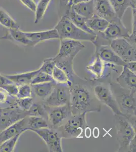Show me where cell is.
Returning a JSON list of instances; mask_svg holds the SVG:
<instances>
[{"mask_svg":"<svg viewBox=\"0 0 136 152\" xmlns=\"http://www.w3.org/2000/svg\"><path fill=\"white\" fill-rule=\"evenodd\" d=\"M117 17L122 20L128 8L136 9L135 0H109Z\"/></svg>","mask_w":136,"mask_h":152,"instance_id":"obj_21","label":"cell"},{"mask_svg":"<svg viewBox=\"0 0 136 152\" xmlns=\"http://www.w3.org/2000/svg\"><path fill=\"white\" fill-rule=\"evenodd\" d=\"M66 13L67 14L69 19H70L74 24H75L78 28L82 29L83 31L86 33H89L90 34H96V33L91 31L90 28H88L86 21L87 18L77 14L72 8H69L68 9Z\"/></svg>","mask_w":136,"mask_h":152,"instance_id":"obj_25","label":"cell"},{"mask_svg":"<svg viewBox=\"0 0 136 152\" xmlns=\"http://www.w3.org/2000/svg\"><path fill=\"white\" fill-rule=\"evenodd\" d=\"M28 116H40L46 119V111L41 102L33 103L31 107L28 111Z\"/></svg>","mask_w":136,"mask_h":152,"instance_id":"obj_31","label":"cell"},{"mask_svg":"<svg viewBox=\"0 0 136 152\" xmlns=\"http://www.w3.org/2000/svg\"><path fill=\"white\" fill-rule=\"evenodd\" d=\"M136 137L133 138L129 144V152H136Z\"/></svg>","mask_w":136,"mask_h":152,"instance_id":"obj_44","label":"cell"},{"mask_svg":"<svg viewBox=\"0 0 136 152\" xmlns=\"http://www.w3.org/2000/svg\"><path fill=\"white\" fill-rule=\"evenodd\" d=\"M49 82H54L52 76L45 72H42L40 70L33 78L31 83V85H34V84H39V83Z\"/></svg>","mask_w":136,"mask_h":152,"instance_id":"obj_33","label":"cell"},{"mask_svg":"<svg viewBox=\"0 0 136 152\" xmlns=\"http://www.w3.org/2000/svg\"><path fill=\"white\" fill-rule=\"evenodd\" d=\"M110 46L117 56L126 63L136 61V46L124 38L111 41Z\"/></svg>","mask_w":136,"mask_h":152,"instance_id":"obj_11","label":"cell"},{"mask_svg":"<svg viewBox=\"0 0 136 152\" xmlns=\"http://www.w3.org/2000/svg\"><path fill=\"white\" fill-rule=\"evenodd\" d=\"M55 83V82H49L32 85V92L42 102L51 94Z\"/></svg>","mask_w":136,"mask_h":152,"instance_id":"obj_24","label":"cell"},{"mask_svg":"<svg viewBox=\"0 0 136 152\" xmlns=\"http://www.w3.org/2000/svg\"><path fill=\"white\" fill-rule=\"evenodd\" d=\"M39 69L35 71L27 72L24 73H19L13 75H5L8 79L16 85H21L24 84H30L36 75L39 72Z\"/></svg>","mask_w":136,"mask_h":152,"instance_id":"obj_23","label":"cell"},{"mask_svg":"<svg viewBox=\"0 0 136 152\" xmlns=\"http://www.w3.org/2000/svg\"><path fill=\"white\" fill-rule=\"evenodd\" d=\"M51 0H39L37 4L34 23L37 24L43 19Z\"/></svg>","mask_w":136,"mask_h":152,"instance_id":"obj_29","label":"cell"},{"mask_svg":"<svg viewBox=\"0 0 136 152\" xmlns=\"http://www.w3.org/2000/svg\"><path fill=\"white\" fill-rule=\"evenodd\" d=\"M109 22L103 18L96 14L89 19H87L86 23L88 28L96 34L102 33L108 26Z\"/></svg>","mask_w":136,"mask_h":152,"instance_id":"obj_26","label":"cell"},{"mask_svg":"<svg viewBox=\"0 0 136 152\" xmlns=\"http://www.w3.org/2000/svg\"><path fill=\"white\" fill-rule=\"evenodd\" d=\"M60 40L59 52L52 58L57 66L65 72L70 80L76 74L73 66L74 58L85 46L79 41L70 39Z\"/></svg>","mask_w":136,"mask_h":152,"instance_id":"obj_2","label":"cell"},{"mask_svg":"<svg viewBox=\"0 0 136 152\" xmlns=\"http://www.w3.org/2000/svg\"><path fill=\"white\" fill-rule=\"evenodd\" d=\"M21 3L32 12H35L36 9L37 4L34 0H19Z\"/></svg>","mask_w":136,"mask_h":152,"instance_id":"obj_39","label":"cell"},{"mask_svg":"<svg viewBox=\"0 0 136 152\" xmlns=\"http://www.w3.org/2000/svg\"><path fill=\"white\" fill-rule=\"evenodd\" d=\"M95 53L105 62L116 65L126 66V63L124 62L112 50L109 44L95 43Z\"/></svg>","mask_w":136,"mask_h":152,"instance_id":"obj_14","label":"cell"},{"mask_svg":"<svg viewBox=\"0 0 136 152\" xmlns=\"http://www.w3.org/2000/svg\"><path fill=\"white\" fill-rule=\"evenodd\" d=\"M132 33L129 34L127 39L129 42L132 45L136 46V9H132Z\"/></svg>","mask_w":136,"mask_h":152,"instance_id":"obj_37","label":"cell"},{"mask_svg":"<svg viewBox=\"0 0 136 152\" xmlns=\"http://www.w3.org/2000/svg\"><path fill=\"white\" fill-rule=\"evenodd\" d=\"M126 67L128 69L136 74V61H131V62H127L126 65Z\"/></svg>","mask_w":136,"mask_h":152,"instance_id":"obj_42","label":"cell"},{"mask_svg":"<svg viewBox=\"0 0 136 152\" xmlns=\"http://www.w3.org/2000/svg\"><path fill=\"white\" fill-rule=\"evenodd\" d=\"M21 134H19L9 138L0 145V152H13Z\"/></svg>","mask_w":136,"mask_h":152,"instance_id":"obj_30","label":"cell"},{"mask_svg":"<svg viewBox=\"0 0 136 152\" xmlns=\"http://www.w3.org/2000/svg\"><path fill=\"white\" fill-rule=\"evenodd\" d=\"M44 107L46 111L47 121L50 128L57 129L72 115L69 105L54 107L44 105Z\"/></svg>","mask_w":136,"mask_h":152,"instance_id":"obj_10","label":"cell"},{"mask_svg":"<svg viewBox=\"0 0 136 152\" xmlns=\"http://www.w3.org/2000/svg\"><path fill=\"white\" fill-rule=\"evenodd\" d=\"M113 66L114 65L104 62L98 55L95 53L93 61L87 65L86 69L93 76V79H100L110 74L106 72Z\"/></svg>","mask_w":136,"mask_h":152,"instance_id":"obj_15","label":"cell"},{"mask_svg":"<svg viewBox=\"0 0 136 152\" xmlns=\"http://www.w3.org/2000/svg\"><path fill=\"white\" fill-rule=\"evenodd\" d=\"M110 85L121 113L136 127V90L122 88L116 82H111Z\"/></svg>","mask_w":136,"mask_h":152,"instance_id":"obj_3","label":"cell"},{"mask_svg":"<svg viewBox=\"0 0 136 152\" xmlns=\"http://www.w3.org/2000/svg\"><path fill=\"white\" fill-rule=\"evenodd\" d=\"M116 83L122 88L136 90V74L132 72L126 66H123L121 73L116 78Z\"/></svg>","mask_w":136,"mask_h":152,"instance_id":"obj_19","label":"cell"},{"mask_svg":"<svg viewBox=\"0 0 136 152\" xmlns=\"http://www.w3.org/2000/svg\"><path fill=\"white\" fill-rule=\"evenodd\" d=\"M69 82L72 115L101 112L102 104L95 96L91 80L83 79L76 74Z\"/></svg>","mask_w":136,"mask_h":152,"instance_id":"obj_1","label":"cell"},{"mask_svg":"<svg viewBox=\"0 0 136 152\" xmlns=\"http://www.w3.org/2000/svg\"><path fill=\"white\" fill-rule=\"evenodd\" d=\"M55 66V63L52 57L44 59L42 63L41 66L39 69L40 71L48 74L52 76L54 67Z\"/></svg>","mask_w":136,"mask_h":152,"instance_id":"obj_35","label":"cell"},{"mask_svg":"<svg viewBox=\"0 0 136 152\" xmlns=\"http://www.w3.org/2000/svg\"><path fill=\"white\" fill-rule=\"evenodd\" d=\"M34 98L33 97L24 98V99H16V104L19 109L28 112L30 107L33 104Z\"/></svg>","mask_w":136,"mask_h":152,"instance_id":"obj_36","label":"cell"},{"mask_svg":"<svg viewBox=\"0 0 136 152\" xmlns=\"http://www.w3.org/2000/svg\"><path fill=\"white\" fill-rule=\"evenodd\" d=\"M28 116L0 132V145L16 135L22 134L26 131L29 130Z\"/></svg>","mask_w":136,"mask_h":152,"instance_id":"obj_16","label":"cell"},{"mask_svg":"<svg viewBox=\"0 0 136 152\" xmlns=\"http://www.w3.org/2000/svg\"><path fill=\"white\" fill-rule=\"evenodd\" d=\"M93 92L98 100L110 109L114 115H121L118 106L111 88V75L100 79L91 80Z\"/></svg>","mask_w":136,"mask_h":152,"instance_id":"obj_5","label":"cell"},{"mask_svg":"<svg viewBox=\"0 0 136 152\" xmlns=\"http://www.w3.org/2000/svg\"><path fill=\"white\" fill-rule=\"evenodd\" d=\"M0 24L8 29L19 28L16 21L1 7H0Z\"/></svg>","mask_w":136,"mask_h":152,"instance_id":"obj_27","label":"cell"},{"mask_svg":"<svg viewBox=\"0 0 136 152\" xmlns=\"http://www.w3.org/2000/svg\"><path fill=\"white\" fill-rule=\"evenodd\" d=\"M28 126L30 129H39L49 127L47 120L40 116H28Z\"/></svg>","mask_w":136,"mask_h":152,"instance_id":"obj_28","label":"cell"},{"mask_svg":"<svg viewBox=\"0 0 136 152\" xmlns=\"http://www.w3.org/2000/svg\"><path fill=\"white\" fill-rule=\"evenodd\" d=\"M71 8L77 14L87 19L90 18L95 14L94 0L81 2L72 6Z\"/></svg>","mask_w":136,"mask_h":152,"instance_id":"obj_22","label":"cell"},{"mask_svg":"<svg viewBox=\"0 0 136 152\" xmlns=\"http://www.w3.org/2000/svg\"><path fill=\"white\" fill-rule=\"evenodd\" d=\"M11 96L2 87H0V105L7 103L9 97Z\"/></svg>","mask_w":136,"mask_h":152,"instance_id":"obj_40","label":"cell"},{"mask_svg":"<svg viewBox=\"0 0 136 152\" xmlns=\"http://www.w3.org/2000/svg\"><path fill=\"white\" fill-rule=\"evenodd\" d=\"M36 133L45 142L51 152H62V137L56 129L47 127L39 129H30Z\"/></svg>","mask_w":136,"mask_h":152,"instance_id":"obj_9","label":"cell"},{"mask_svg":"<svg viewBox=\"0 0 136 152\" xmlns=\"http://www.w3.org/2000/svg\"><path fill=\"white\" fill-rule=\"evenodd\" d=\"M32 88L30 84H24L18 86V90L16 98L24 99L32 97Z\"/></svg>","mask_w":136,"mask_h":152,"instance_id":"obj_34","label":"cell"},{"mask_svg":"<svg viewBox=\"0 0 136 152\" xmlns=\"http://www.w3.org/2000/svg\"><path fill=\"white\" fill-rule=\"evenodd\" d=\"M94 5L95 14L109 23L121 20L117 17L109 0H94Z\"/></svg>","mask_w":136,"mask_h":152,"instance_id":"obj_17","label":"cell"},{"mask_svg":"<svg viewBox=\"0 0 136 152\" xmlns=\"http://www.w3.org/2000/svg\"><path fill=\"white\" fill-rule=\"evenodd\" d=\"M87 113L71 115L56 129L62 138H82L85 128L88 126Z\"/></svg>","mask_w":136,"mask_h":152,"instance_id":"obj_6","label":"cell"},{"mask_svg":"<svg viewBox=\"0 0 136 152\" xmlns=\"http://www.w3.org/2000/svg\"><path fill=\"white\" fill-rule=\"evenodd\" d=\"M28 115V112L21 110L16 104L0 108V132Z\"/></svg>","mask_w":136,"mask_h":152,"instance_id":"obj_12","label":"cell"},{"mask_svg":"<svg viewBox=\"0 0 136 152\" xmlns=\"http://www.w3.org/2000/svg\"><path fill=\"white\" fill-rule=\"evenodd\" d=\"M114 116L117 130L116 140L119 145L117 152H129V144L136 137V127L124 116L121 115Z\"/></svg>","mask_w":136,"mask_h":152,"instance_id":"obj_7","label":"cell"},{"mask_svg":"<svg viewBox=\"0 0 136 152\" xmlns=\"http://www.w3.org/2000/svg\"><path fill=\"white\" fill-rule=\"evenodd\" d=\"M85 135L87 138H89L91 135V129L88 126H87L85 129Z\"/></svg>","mask_w":136,"mask_h":152,"instance_id":"obj_45","label":"cell"},{"mask_svg":"<svg viewBox=\"0 0 136 152\" xmlns=\"http://www.w3.org/2000/svg\"><path fill=\"white\" fill-rule=\"evenodd\" d=\"M54 28L57 31L60 40L70 39L79 41H85L94 44L98 38L96 34H90L78 28L69 19L67 13L61 18Z\"/></svg>","mask_w":136,"mask_h":152,"instance_id":"obj_4","label":"cell"},{"mask_svg":"<svg viewBox=\"0 0 136 152\" xmlns=\"http://www.w3.org/2000/svg\"><path fill=\"white\" fill-rule=\"evenodd\" d=\"M2 88H3L11 96L16 98L18 90V85L12 83L2 87Z\"/></svg>","mask_w":136,"mask_h":152,"instance_id":"obj_38","label":"cell"},{"mask_svg":"<svg viewBox=\"0 0 136 152\" xmlns=\"http://www.w3.org/2000/svg\"><path fill=\"white\" fill-rule=\"evenodd\" d=\"M2 40H4L3 37L2 36L1 37H0V41Z\"/></svg>","mask_w":136,"mask_h":152,"instance_id":"obj_46","label":"cell"},{"mask_svg":"<svg viewBox=\"0 0 136 152\" xmlns=\"http://www.w3.org/2000/svg\"><path fill=\"white\" fill-rule=\"evenodd\" d=\"M98 34L99 35H97L109 44L111 41L118 38L127 39L129 35V32L121 20L109 23L108 26L103 32Z\"/></svg>","mask_w":136,"mask_h":152,"instance_id":"obj_13","label":"cell"},{"mask_svg":"<svg viewBox=\"0 0 136 152\" xmlns=\"http://www.w3.org/2000/svg\"><path fill=\"white\" fill-rule=\"evenodd\" d=\"M70 88L68 83H55L51 94L42 102L43 105L50 107L70 105Z\"/></svg>","mask_w":136,"mask_h":152,"instance_id":"obj_8","label":"cell"},{"mask_svg":"<svg viewBox=\"0 0 136 152\" xmlns=\"http://www.w3.org/2000/svg\"><path fill=\"white\" fill-rule=\"evenodd\" d=\"M90 0H68V1L67 6L69 8H71L72 6L81 2H87Z\"/></svg>","mask_w":136,"mask_h":152,"instance_id":"obj_43","label":"cell"},{"mask_svg":"<svg viewBox=\"0 0 136 152\" xmlns=\"http://www.w3.org/2000/svg\"><path fill=\"white\" fill-rule=\"evenodd\" d=\"M26 36L36 45L42 42L54 39H60L58 33L55 28L38 31H24Z\"/></svg>","mask_w":136,"mask_h":152,"instance_id":"obj_18","label":"cell"},{"mask_svg":"<svg viewBox=\"0 0 136 152\" xmlns=\"http://www.w3.org/2000/svg\"><path fill=\"white\" fill-rule=\"evenodd\" d=\"M135 1H136V0H135Z\"/></svg>","mask_w":136,"mask_h":152,"instance_id":"obj_47","label":"cell"},{"mask_svg":"<svg viewBox=\"0 0 136 152\" xmlns=\"http://www.w3.org/2000/svg\"><path fill=\"white\" fill-rule=\"evenodd\" d=\"M52 77L55 83L62 84L68 83V84L70 83L69 79L65 72L63 69L57 66L56 65L54 67Z\"/></svg>","mask_w":136,"mask_h":152,"instance_id":"obj_32","label":"cell"},{"mask_svg":"<svg viewBox=\"0 0 136 152\" xmlns=\"http://www.w3.org/2000/svg\"><path fill=\"white\" fill-rule=\"evenodd\" d=\"M13 83L9 79L5 76H3L0 74V87L4 86L5 85Z\"/></svg>","mask_w":136,"mask_h":152,"instance_id":"obj_41","label":"cell"},{"mask_svg":"<svg viewBox=\"0 0 136 152\" xmlns=\"http://www.w3.org/2000/svg\"><path fill=\"white\" fill-rule=\"evenodd\" d=\"M3 37L4 40H12L25 46H35L36 45L27 37L24 31L21 30L19 28L8 29L7 34Z\"/></svg>","mask_w":136,"mask_h":152,"instance_id":"obj_20","label":"cell"}]
</instances>
